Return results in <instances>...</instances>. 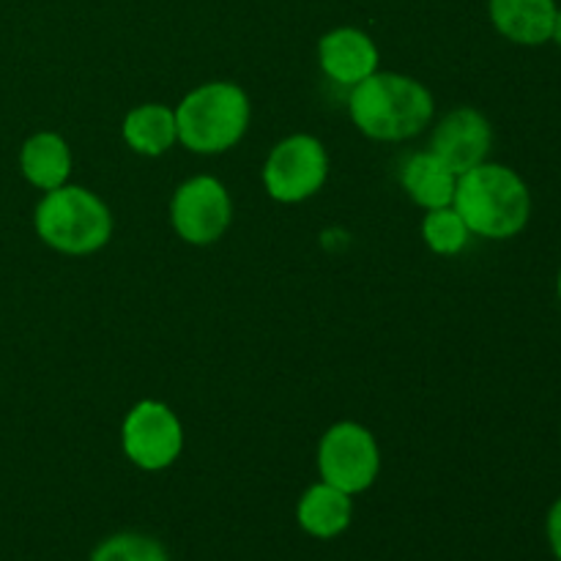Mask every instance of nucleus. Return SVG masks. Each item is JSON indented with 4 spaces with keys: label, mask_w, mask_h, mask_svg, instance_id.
I'll return each instance as SVG.
<instances>
[{
    "label": "nucleus",
    "mask_w": 561,
    "mask_h": 561,
    "mask_svg": "<svg viewBox=\"0 0 561 561\" xmlns=\"http://www.w3.org/2000/svg\"><path fill=\"white\" fill-rule=\"evenodd\" d=\"M436 102L425 82L398 71H376L351 88L348 115L356 129L378 142H403L431 126Z\"/></svg>",
    "instance_id": "1"
},
{
    "label": "nucleus",
    "mask_w": 561,
    "mask_h": 561,
    "mask_svg": "<svg viewBox=\"0 0 561 561\" xmlns=\"http://www.w3.org/2000/svg\"><path fill=\"white\" fill-rule=\"evenodd\" d=\"M455 211L469 225L471 236L507 241L524 233L531 219V192L513 168L482 162L455 184Z\"/></svg>",
    "instance_id": "2"
},
{
    "label": "nucleus",
    "mask_w": 561,
    "mask_h": 561,
    "mask_svg": "<svg viewBox=\"0 0 561 561\" xmlns=\"http://www.w3.org/2000/svg\"><path fill=\"white\" fill-rule=\"evenodd\" d=\"M252 104L241 85L228 80L192 88L175 107L179 142L192 153H225L241 142L250 129Z\"/></svg>",
    "instance_id": "3"
},
{
    "label": "nucleus",
    "mask_w": 561,
    "mask_h": 561,
    "mask_svg": "<svg viewBox=\"0 0 561 561\" xmlns=\"http://www.w3.org/2000/svg\"><path fill=\"white\" fill-rule=\"evenodd\" d=\"M33 228L49 250L69 257H85L110 241L113 214L96 192L64 184L44 192L33 211Z\"/></svg>",
    "instance_id": "4"
},
{
    "label": "nucleus",
    "mask_w": 561,
    "mask_h": 561,
    "mask_svg": "<svg viewBox=\"0 0 561 561\" xmlns=\"http://www.w3.org/2000/svg\"><path fill=\"white\" fill-rule=\"evenodd\" d=\"M381 471V449L376 436L359 422H337L318 444V474L337 491L356 496L373 488Z\"/></svg>",
    "instance_id": "5"
},
{
    "label": "nucleus",
    "mask_w": 561,
    "mask_h": 561,
    "mask_svg": "<svg viewBox=\"0 0 561 561\" xmlns=\"http://www.w3.org/2000/svg\"><path fill=\"white\" fill-rule=\"evenodd\" d=\"M329 175V153L312 135H290L268 151L263 162V186L268 197L285 206L310 201L323 190Z\"/></svg>",
    "instance_id": "6"
},
{
    "label": "nucleus",
    "mask_w": 561,
    "mask_h": 561,
    "mask_svg": "<svg viewBox=\"0 0 561 561\" xmlns=\"http://www.w3.org/2000/svg\"><path fill=\"white\" fill-rule=\"evenodd\" d=\"M124 455L142 471H164L184 449V427L175 411L162 400H140L131 405L121 427Z\"/></svg>",
    "instance_id": "7"
},
{
    "label": "nucleus",
    "mask_w": 561,
    "mask_h": 561,
    "mask_svg": "<svg viewBox=\"0 0 561 561\" xmlns=\"http://www.w3.org/2000/svg\"><path fill=\"white\" fill-rule=\"evenodd\" d=\"M170 222L175 236L192 247H208L219 241L233 222V201L228 186L214 175H195L184 181L170 201Z\"/></svg>",
    "instance_id": "8"
},
{
    "label": "nucleus",
    "mask_w": 561,
    "mask_h": 561,
    "mask_svg": "<svg viewBox=\"0 0 561 561\" xmlns=\"http://www.w3.org/2000/svg\"><path fill=\"white\" fill-rule=\"evenodd\" d=\"M493 148V126L485 113L474 107H458L444 115L431 135L433 157L442 159L455 175L474 170L477 164L488 162Z\"/></svg>",
    "instance_id": "9"
},
{
    "label": "nucleus",
    "mask_w": 561,
    "mask_h": 561,
    "mask_svg": "<svg viewBox=\"0 0 561 561\" xmlns=\"http://www.w3.org/2000/svg\"><path fill=\"white\" fill-rule=\"evenodd\" d=\"M318 64L329 80L343 88H354L376 75L381 55L376 42L359 27H334L318 42Z\"/></svg>",
    "instance_id": "10"
},
{
    "label": "nucleus",
    "mask_w": 561,
    "mask_h": 561,
    "mask_svg": "<svg viewBox=\"0 0 561 561\" xmlns=\"http://www.w3.org/2000/svg\"><path fill=\"white\" fill-rule=\"evenodd\" d=\"M557 11V0H488L493 27L520 47H542L551 42Z\"/></svg>",
    "instance_id": "11"
},
{
    "label": "nucleus",
    "mask_w": 561,
    "mask_h": 561,
    "mask_svg": "<svg viewBox=\"0 0 561 561\" xmlns=\"http://www.w3.org/2000/svg\"><path fill=\"white\" fill-rule=\"evenodd\" d=\"M354 518V496L337 491L329 482H316L301 493L296 504V520L301 531L316 540H334L343 535Z\"/></svg>",
    "instance_id": "12"
},
{
    "label": "nucleus",
    "mask_w": 561,
    "mask_h": 561,
    "mask_svg": "<svg viewBox=\"0 0 561 561\" xmlns=\"http://www.w3.org/2000/svg\"><path fill=\"white\" fill-rule=\"evenodd\" d=\"M20 170L31 186L53 192L69 184L71 148L58 131H36L20 148Z\"/></svg>",
    "instance_id": "13"
},
{
    "label": "nucleus",
    "mask_w": 561,
    "mask_h": 561,
    "mask_svg": "<svg viewBox=\"0 0 561 561\" xmlns=\"http://www.w3.org/2000/svg\"><path fill=\"white\" fill-rule=\"evenodd\" d=\"M455 184H458V175L431 151L411 153L400 164V186L425 211L453 206Z\"/></svg>",
    "instance_id": "14"
},
{
    "label": "nucleus",
    "mask_w": 561,
    "mask_h": 561,
    "mask_svg": "<svg viewBox=\"0 0 561 561\" xmlns=\"http://www.w3.org/2000/svg\"><path fill=\"white\" fill-rule=\"evenodd\" d=\"M121 135H124L126 146L140 157H162L179 142L175 110L159 102L137 104L126 113Z\"/></svg>",
    "instance_id": "15"
},
{
    "label": "nucleus",
    "mask_w": 561,
    "mask_h": 561,
    "mask_svg": "<svg viewBox=\"0 0 561 561\" xmlns=\"http://www.w3.org/2000/svg\"><path fill=\"white\" fill-rule=\"evenodd\" d=\"M422 241L436 255L453 257L469 247L471 230L463 217L455 211V206L433 208V211H425V219H422Z\"/></svg>",
    "instance_id": "16"
},
{
    "label": "nucleus",
    "mask_w": 561,
    "mask_h": 561,
    "mask_svg": "<svg viewBox=\"0 0 561 561\" xmlns=\"http://www.w3.org/2000/svg\"><path fill=\"white\" fill-rule=\"evenodd\" d=\"M91 561H170L168 551L153 537L140 535V531H121V535L107 537L99 542Z\"/></svg>",
    "instance_id": "17"
},
{
    "label": "nucleus",
    "mask_w": 561,
    "mask_h": 561,
    "mask_svg": "<svg viewBox=\"0 0 561 561\" xmlns=\"http://www.w3.org/2000/svg\"><path fill=\"white\" fill-rule=\"evenodd\" d=\"M546 535H548V546H551L553 557L561 561V496L551 504L546 518Z\"/></svg>",
    "instance_id": "18"
},
{
    "label": "nucleus",
    "mask_w": 561,
    "mask_h": 561,
    "mask_svg": "<svg viewBox=\"0 0 561 561\" xmlns=\"http://www.w3.org/2000/svg\"><path fill=\"white\" fill-rule=\"evenodd\" d=\"M551 42H557L559 47H561V5H559V11H557V22H553V36H551Z\"/></svg>",
    "instance_id": "19"
},
{
    "label": "nucleus",
    "mask_w": 561,
    "mask_h": 561,
    "mask_svg": "<svg viewBox=\"0 0 561 561\" xmlns=\"http://www.w3.org/2000/svg\"><path fill=\"white\" fill-rule=\"evenodd\" d=\"M557 294H559V299H561V268H559V274H557Z\"/></svg>",
    "instance_id": "20"
}]
</instances>
